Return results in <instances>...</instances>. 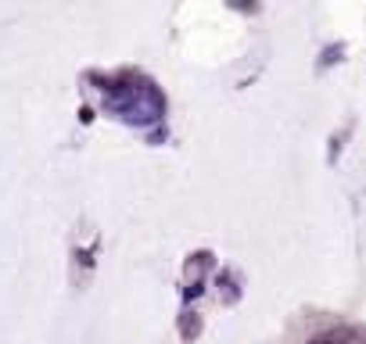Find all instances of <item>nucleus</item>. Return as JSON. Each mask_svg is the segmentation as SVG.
I'll use <instances>...</instances> for the list:
<instances>
[{"label":"nucleus","mask_w":366,"mask_h":344,"mask_svg":"<svg viewBox=\"0 0 366 344\" xmlns=\"http://www.w3.org/2000/svg\"><path fill=\"white\" fill-rule=\"evenodd\" d=\"M337 54H341V47H330V51L320 58V65H334V61H337Z\"/></svg>","instance_id":"obj_4"},{"label":"nucleus","mask_w":366,"mask_h":344,"mask_svg":"<svg viewBox=\"0 0 366 344\" xmlns=\"http://www.w3.org/2000/svg\"><path fill=\"white\" fill-rule=\"evenodd\" d=\"M309 344H366V333L359 326H334V330L309 337Z\"/></svg>","instance_id":"obj_2"},{"label":"nucleus","mask_w":366,"mask_h":344,"mask_svg":"<svg viewBox=\"0 0 366 344\" xmlns=\"http://www.w3.org/2000/svg\"><path fill=\"white\" fill-rule=\"evenodd\" d=\"M104 108L129 126H151L162 118L165 101L151 83H115L104 90Z\"/></svg>","instance_id":"obj_1"},{"label":"nucleus","mask_w":366,"mask_h":344,"mask_svg":"<svg viewBox=\"0 0 366 344\" xmlns=\"http://www.w3.org/2000/svg\"><path fill=\"white\" fill-rule=\"evenodd\" d=\"M198 330H202V319H198V312H183V319H179V333L183 337H198Z\"/></svg>","instance_id":"obj_3"}]
</instances>
